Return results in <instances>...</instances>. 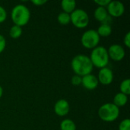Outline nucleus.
<instances>
[{
  "mask_svg": "<svg viewBox=\"0 0 130 130\" xmlns=\"http://www.w3.org/2000/svg\"><path fill=\"white\" fill-rule=\"evenodd\" d=\"M89 58L93 66L100 69L107 67L110 60L107 50L103 46H98L93 49Z\"/></svg>",
  "mask_w": 130,
  "mask_h": 130,
  "instance_id": "7ed1b4c3",
  "label": "nucleus"
},
{
  "mask_svg": "<svg viewBox=\"0 0 130 130\" xmlns=\"http://www.w3.org/2000/svg\"><path fill=\"white\" fill-rule=\"evenodd\" d=\"M94 16L98 21L101 22L102 24H108L107 21L109 18V14L106 8L98 6V8L94 10Z\"/></svg>",
  "mask_w": 130,
  "mask_h": 130,
  "instance_id": "f8f14e48",
  "label": "nucleus"
},
{
  "mask_svg": "<svg viewBox=\"0 0 130 130\" xmlns=\"http://www.w3.org/2000/svg\"><path fill=\"white\" fill-rule=\"evenodd\" d=\"M71 66L75 72V75L81 77L91 74L94 68L89 56L85 54L76 55L72 59Z\"/></svg>",
  "mask_w": 130,
  "mask_h": 130,
  "instance_id": "f257e3e1",
  "label": "nucleus"
},
{
  "mask_svg": "<svg viewBox=\"0 0 130 130\" xmlns=\"http://www.w3.org/2000/svg\"><path fill=\"white\" fill-rule=\"evenodd\" d=\"M98 113L101 120L111 123L118 119L120 116V108L113 103H107L100 107Z\"/></svg>",
  "mask_w": 130,
  "mask_h": 130,
  "instance_id": "20e7f679",
  "label": "nucleus"
},
{
  "mask_svg": "<svg viewBox=\"0 0 130 130\" xmlns=\"http://www.w3.org/2000/svg\"><path fill=\"white\" fill-rule=\"evenodd\" d=\"M96 30L100 37H107L112 34V27L108 24H101Z\"/></svg>",
  "mask_w": 130,
  "mask_h": 130,
  "instance_id": "2eb2a0df",
  "label": "nucleus"
},
{
  "mask_svg": "<svg viewBox=\"0 0 130 130\" xmlns=\"http://www.w3.org/2000/svg\"><path fill=\"white\" fill-rule=\"evenodd\" d=\"M22 34V27L17 26V25H13L9 30V36L12 39H18Z\"/></svg>",
  "mask_w": 130,
  "mask_h": 130,
  "instance_id": "f3484780",
  "label": "nucleus"
},
{
  "mask_svg": "<svg viewBox=\"0 0 130 130\" xmlns=\"http://www.w3.org/2000/svg\"><path fill=\"white\" fill-rule=\"evenodd\" d=\"M106 8L109 16L113 18H119L125 12V6L120 1H110Z\"/></svg>",
  "mask_w": 130,
  "mask_h": 130,
  "instance_id": "0eeeda50",
  "label": "nucleus"
},
{
  "mask_svg": "<svg viewBox=\"0 0 130 130\" xmlns=\"http://www.w3.org/2000/svg\"><path fill=\"white\" fill-rule=\"evenodd\" d=\"M109 58L115 62L121 61L126 55L124 48L120 44H112L107 50Z\"/></svg>",
  "mask_w": 130,
  "mask_h": 130,
  "instance_id": "6e6552de",
  "label": "nucleus"
},
{
  "mask_svg": "<svg viewBox=\"0 0 130 130\" xmlns=\"http://www.w3.org/2000/svg\"><path fill=\"white\" fill-rule=\"evenodd\" d=\"M47 2V1L46 0H32L31 3L35 5L36 6H42L44 4H46Z\"/></svg>",
  "mask_w": 130,
  "mask_h": 130,
  "instance_id": "a878e982",
  "label": "nucleus"
},
{
  "mask_svg": "<svg viewBox=\"0 0 130 130\" xmlns=\"http://www.w3.org/2000/svg\"><path fill=\"white\" fill-rule=\"evenodd\" d=\"M7 18V11L6 10L0 5V23L4 22Z\"/></svg>",
  "mask_w": 130,
  "mask_h": 130,
  "instance_id": "4be33fe9",
  "label": "nucleus"
},
{
  "mask_svg": "<svg viewBox=\"0 0 130 130\" xmlns=\"http://www.w3.org/2000/svg\"><path fill=\"white\" fill-rule=\"evenodd\" d=\"M101 37L96 30L89 29L83 33L81 37V43L82 46L89 50H93L97 47L100 43Z\"/></svg>",
  "mask_w": 130,
  "mask_h": 130,
  "instance_id": "39448f33",
  "label": "nucleus"
},
{
  "mask_svg": "<svg viewBox=\"0 0 130 130\" xmlns=\"http://www.w3.org/2000/svg\"><path fill=\"white\" fill-rule=\"evenodd\" d=\"M60 130H76L75 122L70 119H65L60 123Z\"/></svg>",
  "mask_w": 130,
  "mask_h": 130,
  "instance_id": "dca6fc26",
  "label": "nucleus"
},
{
  "mask_svg": "<svg viewBox=\"0 0 130 130\" xmlns=\"http://www.w3.org/2000/svg\"><path fill=\"white\" fill-rule=\"evenodd\" d=\"M71 82L75 86H79L82 85V77L77 75H75L72 76L71 79Z\"/></svg>",
  "mask_w": 130,
  "mask_h": 130,
  "instance_id": "412c9836",
  "label": "nucleus"
},
{
  "mask_svg": "<svg viewBox=\"0 0 130 130\" xmlns=\"http://www.w3.org/2000/svg\"><path fill=\"white\" fill-rule=\"evenodd\" d=\"M82 85L87 90H94L99 85V82L97 76L93 74H89L82 77Z\"/></svg>",
  "mask_w": 130,
  "mask_h": 130,
  "instance_id": "9b49d317",
  "label": "nucleus"
},
{
  "mask_svg": "<svg viewBox=\"0 0 130 130\" xmlns=\"http://www.w3.org/2000/svg\"><path fill=\"white\" fill-rule=\"evenodd\" d=\"M123 43H124V45L127 47V48H129L130 47V32H128L124 38H123Z\"/></svg>",
  "mask_w": 130,
  "mask_h": 130,
  "instance_id": "393cba45",
  "label": "nucleus"
},
{
  "mask_svg": "<svg viewBox=\"0 0 130 130\" xmlns=\"http://www.w3.org/2000/svg\"><path fill=\"white\" fill-rule=\"evenodd\" d=\"M120 92L126 94V95H129L130 94V80L129 78H126L125 80H123L120 85Z\"/></svg>",
  "mask_w": 130,
  "mask_h": 130,
  "instance_id": "6ab92c4d",
  "label": "nucleus"
},
{
  "mask_svg": "<svg viewBox=\"0 0 130 130\" xmlns=\"http://www.w3.org/2000/svg\"><path fill=\"white\" fill-rule=\"evenodd\" d=\"M119 130H130V120L126 118L123 120L119 124Z\"/></svg>",
  "mask_w": 130,
  "mask_h": 130,
  "instance_id": "aec40b11",
  "label": "nucleus"
},
{
  "mask_svg": "<svg viewBox=\"0 0 130 130\" xmlns=\"http://www.w3.org/2000/svg\"><path fill=\"white\" fill-rule=\"evenodd\" d=\"M110 2V0H95L94 1V3L97 4L98 6L104 7V8H107V6L108 5Z\"/></svg>",
  "mask_w": 130,
  "mask_h": 130,
  "instance_id": "b1692460",
  "label": "nucleus"
},
{
  "mask_svg": "<svg viewBox=\"0 0 130 130\" xmlns=\"http://www.w3.org/2000/svg\"><path fill=\"white\" fill-rule=\"evenodd\" d=\"M97 78L99 83L101 85H109L113 81V72L110 68L104 67L100 69Z\"/></svg>",
  "mask_w": 130,
  "mask_h": 130,
  "instance_id": "1a4fd4ad",
  "label": "nucleus"
},
{
  "mask_svg": "<svg viewBox=\"0 0 130 130\" xmlns=\"http://www.w3.org/2000/svg\"><path fill=\"white\" fill-rule=\"evenodd\" d=\"M6 47V40L5 37L0 34V53H2Z\"/></svg>",
  "mask_w": 130,
  "mask_h": 130,
  "instance_id": "5701e85b",
  "label": "nucleus"
},
{
  "mask_svg": "<svg viewBox=\"0 0 130 130\" xmlns=\"http://www.w3.org/2000/svg\"><path fill=\"white\" fill-rule=\"evenodd\" d=\"M11 18L14 25L22 27L29 22L30 11L29 8L23 4L16 5L11 10Z\"/></svg>",
  "mask_w": 130,
  "mask_h": 130,
  "instance_id": "f03ea898",
  "label": "nucleus"
},
{
  "mask_svg": "<svg viewBox=\"0 0 130 130\" xmlns=\"http://www.w3.org/2000/svg\"><path fill=\"white\" fill-rule=\"evenodd\" d=\"M70 111L69 103L65 99H60L55 103L54 112L59 117H65L69 114Z\"/></svg>",
  "mask_w": 130,
  "mask_h": 130,
  "instance_id": "9d476101",
  "label": "nucleus"
},
{
  "mask_svg": "<svg viewBox=\"0 0 130 130\" xmlns=\"http://www.w3.org/2000/svg\"><path fill=\"white\" fill-rule=\"evenodd\" d=\"M127 102H128V96L121 92H119L114 96L113 104L120 108V107L125 106L127 104Z\"/></svg>",
  "mask_w": 130,
  "mask_h": 130,
  "instance_id": "4468645a",
  "label": "nucleus"
},
{
  "mask_svg": "<svg viewBox=\"0 0 130 130\" xmlns=\"http://www.w3.org/2000/svg\"><path fill=\"white\" fill-rule=\"evenodd\" d=\"M61 8L63 12L70 14L76 9V2L74 0H62L61 2Z\"/></svg>",
  "mask_w": 130,
  "mask_h": 130,
  "instance_id": "ddd939ff",
  "label": "nucleus"
},
{
  "mask_svg": "<svg viewBox=\"0 0 130 130\" xmlns=\"http://www.w3.org/2000/svg\"><path fill=\"white\" fill-rule=\"evenodd\" d=\"M71 23L77 28H85L89 24V15L88 13L81 8H76L70 14Z\"/></svg>",
  "mask_w": 130,
  "mask_h": 130,
  "instance_id": "423d86ee",
  "label": "nucleus"
},
{
  "mask_svg": "<svg viewBox=\"0 0 130 130\" xmlns=\"http://www.w3.org/2000/svg\"><path fill=\"white\" fill-rule=\"evenodd\" d=\"M57 21L61 25H68L71 23L70 14L66 12H60L57 16Z\"/></svg>",
  "mask_w": 130,
  "mask_h": 130,
  "instance_id": "a211bd4d",
  "label": "nucleus"
},
{
  "mask_svg": "<svg viewBox=\"0 0 130 130\" xmlns=\"http://www.w3.org/2000/svg\"><path fill=\"white\" fill-rule=\"evenodd\" d=\"M2 94H3V88H2V87L0 85V99H1V98L2 97Z\"/></svg>",
  "mask_w": 130,
  "mask_h": 130,
  "instance_id": "bb28decb",
  "label": "nucleus"
}]
</instances>
